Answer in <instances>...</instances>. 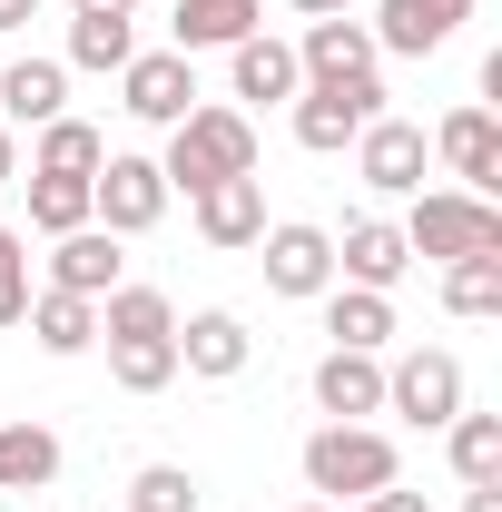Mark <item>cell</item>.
Wrapping results in <instances>:
<instances>
[{
	"mask_svg": "<svg viewBox=\"0 0 502 512\" xmlns=\"http://www.w3.org/2000/svg\"><path fill=\"white\" fill-rule=\"evenodd\" d=\"M158 178H168V197H197V188H217V178H256V119H247V109H207V99H197L188 119L168 128Z\"/></svg>",
	"mask_w": 502,
	"mask_h": 512,
	"instance_id": "obj_1",
	"label": "cell"
},
{
	"mask_svg": "<svg viewBox=\"0 0 502 512\" xmlns=\"http://www.w3.org/2000/svg\"><path fill=\"white\" fill-rule=\"evenodd\" d=\"M384 483H404L394 434H375V424H315L306 434V493L365 503V493H384Z\"/></svg>",
	"mask_w": 502,
	"mask_h": 512,
	"instance_id": "obj_2",
	"label": "cell"
},
{
	"mask_svg": "<svg viewBox=\"0 0 502 512\" xmlns=\"http://www.w3.org/2000/svg\"><path fill=\"white\" fill-rule=\"evenodd\" d=\"M404 247L453 266V256H502V207L473 188H414V217H404Z\"/></svg>",
	"mask_w": 502,
	"mask_h": 512,
	"instance_id": "obj_3",
	"label": "cell"
},
{
	"mask_svg": "<svg viewBox=\"0 0 502 512\" xmlns=\"http://www.w3.org/2000/svg\"><path fill=\"white\" fill-rule=\"evenodd\" d=\"M296 69H306V89H345V99H375L384 109V50H375V30H365L355 10H345V20H306Z\"/></svg>",
	"mask_w": 502,
	"mask_h": 512,
	"instance_id": "obj_4",
	"label": "cell"
},
{
	"mask_svg": "<svg viewBox=\"0 0 502 512\" xmlns=\"http://www.w3.org/2000/svg\"><path fill=\"white\" fill-rule=\"evenodd\" d=\"M384 414H404V424L443 434V424L463 414V355H443V345L394 355V365H384Z\"/></svg>",
	"mask_w": 502,
	"mask_h": 512,
	"instance_id": "obj_5",
	"label": "cell"
},
{
	"mask_svg": "<svg viewBox=\"0 0 502 512\" xmlns=\"http://www.w3.org/2000/svg\"><path fill=\"white\" fill-rule=\"evenodd\" d=\"M89 217H99L109 237H148V227L168 217V178H158V158H128V148H109V168L89 178Z\"/></svg>",
	"mask_w": 502,
	"mask_h": 512,
	"instance_id": "obj_6",
	"label": "cell"
},
{
	"mask_svg": "<svg viewBox=\"0 0 502 512\" xmlns=\"http://www.w3.org/2000/svg\"><path fill=\"white\" fill-rule=\"evenodd\" d=\"M424 168H434V138H424L414 119H365L355 128V178H365L375 197H414Z\"/></svg>",
	"mask_w": 502,
	"mask_h": 512,
	"instance_id": "obj_7",
	"label": "cell"
},
{
	"mask_svg": "<svg viewBox=\"0 0 502 512\" xmlns=\"http://www.w3.org/2000/svg\"><path fill=\"white\" fill-rule=\"evenodd\" d=\"M119 109L148 128H178L197 109V60L188 50H138V60L119 69Z\"/></svg>",
	"mask_w": 502,
	"mask_h": 512,
	"instance_id": "obj_8",
	"label": "cell"
},
{
	"mask_svg": "<svg viewBox=\"0 0 502 512\" xmlns=\"http://www.w3.org/2000/svg\"><path fill=\"white\" fill-rule=\"evenodd\" d=\"M256 247H266V286H276V296H325V286H335V227L276 217Z\"/></svg>",
	"mask_w": 502,
	"mask_h": 512,
	"instance_id": "obj_9",
	"label": "cell"
},
{
	"mask_svg": "<svg viewBox=\"0 0 502 512\" xmlns=\"http://www.w3.org/2000/svg\"><path fill=\"white\" fill-rule=\"evenodd\" d=\"M463 20H473V0H375V20H365V30H375L384 60H434Z\"/></svg>",
	"mask_w": 502,
	"mask_h": 512,
	"instance_id": "obj_10",
	"label": "cell"
},
{
	"mask_svg": "<svg viewBox=\"0 0 502 512\" xmlns=\"http://www.w3.org/2000/svg\"><path fill=\"white\" fill-rule=\"evenodd\" d=\"M404 266H414V247H404V227H394V217H345V237H335V276H345V286L394 296V286H404Z\"/></svg>",
	"mask_w": 502,
	"mask_h": 512,
	"instance_id": "obj_11",
	"label": "cell"
},
{
	"mask_svg": "<svg viewBox=\"0 0 502 512\" xmlns=\"http://www.w3.org/2000/svg\"><path fill=\"white\" fill-rule=\"evenodd\" d=\"M247 365H256V335H247V316H227V306H197V316L178 325V375L227 384V375H247Z\"/></svg>",
	"mask_w": 502,
	"mask_h": 512,
	"instance_id": "obj_12",
	"label": "cell"
},
{
	"mask_svg": "<svg viewBox=\"0 0 502 512\" xmlns=\"http://www.w3.org/2000/svg\"><path fill=\"white\" fill-rule=\"evenodd\" d=\"M188 217H197V237L217 256H237L266 237V178H217V188H197L188 197Z\"/></svg>",
	"mask_w": 502,
	"mask_h": 512,
	"instance_id": "obj_13",
	"label": "cell"
},
{
	"mask_svg": "<svg viewBox=\"0 0 502 512\" xmlns=\"http://www.w3.org/2000/svg\"><path fill=\"white\" fill-rule=\"evenodd\" d=\"M434 158H443L473 197H493V188H502V128H493V109H483V99H473V109H453V119L434 128Z\"/></svg>",
	"mask_w": 502,
	"mask_h": 512,
	"instance_id": "obj_14",
	"label": "cell"
},
{
	"mask_svg": "<svg viewBox=\"0 0 502 512\" xmlns=\"http://www.w3.org/2000/svg\"><path fill=\"white\" fill-rule=\"evenodd\" d=\"M315 414H325V424H365V414H384V355L325 345V365H315Z\"/></svg>",
	"mask_w": 502,
	"mask_h": 512,
	"instance_id": "obj_15",
	"label": "cell"
},
{
	"mask_svg": "<svg viewBox=\"0 0 502 512\" xmlns=\"http://www.w3.org/2000/svg\"><path fill=\"white\" fill-rule=\"evenodd\" d=\"M227 89H237V99H256V109L296 99V89H306V69H296V40H266V30H247V40L227 50Z\"/></svg>",
	"mask_w": 502,
	"mask_h": 512,
	"instance_id": "obj_16",
	"label": "cell"
},
{
	"mask_svg": "<svg viewBox=\"0 0 502 512\" xmlns=\"http://www.w3.org/2000/svg\"><path fill=\"white\" fill-rule=\"evenodd\" d=\"M286 119H296V148L345 158V148H355V128L384 119V109H375V99H345V89H296V99H286Z\"/></svg>",
	"mask_w": 502,
	"mask_h": 512,
	"instance_id": "obj_17",
	"label": "cell"
},
{
	"mask_svg": "<svg viewBox=\"0 0 502 512\" xmlns=\"http://www.w3.org/2000/svg\"><path fill=\"white\" fill-rule=\"evenodd\" d=\"M50 286L99 306V296L119 286V237H109V227H69V237H50Z\"/></svg>",
	"mask_w": 502,
	"mask_h": 512,
	"instance_id": "obj_18",
	"label": "cell"
},
{
	"mask_svg": "<svg viewBox=\"0 0 502 512\" xmlns=\"http://www.w3.org/2000/svg\"><path fill=\"white\" fill-rule=\"evenodd\" d=\"M69 119V69L60 60H10L0 69V128H50Z\"/></svg>",
	"mask_w": 502,
	"mask_h": 512,
	"instance_id": "obj_19",
	"label": "cell"
},
{
	"mask_svg": "<svg viewBox=\"0 0 502 512\" xmlns=\"http://www.w3.org/2000/svg\"><path fill=\"white\" fill-rule=\"evenodd\" d=\"M325 335L345 355H384L394 345V296H375V286H325Z\"/></svg>",
	"mask_w": 502,
	"mask_h": 512,
	"instance_id": "obj_20",
	"label": "cell"
},
{
	"mask_svg": "<svg viewBox=\"0 0 502 512\" xmlns=\"http://www.w3.org/2000/svg\"><path fill=\"white\" fill-rule=\"evenodd\" d=\"M30 335H40V355H89V345H99V306H89V296H60V286H40V296H30Z\"/></svg>",
	"mask_w": 502,
	"mask_h": 512,
	"instance_id": "obj_21",
	"label": "cell"
},
{
	"mask_svg": "<svg viewBox=\"0 0 502 512\" xmlns=\"http://www.w3.org/2000/svg\"><path fill=\"white\" fill-rule=\"evenodd\" d=\"M60 483V434L50 424H0V493H50Z\"/></svg>",
	"mask_w": 502,
	"mask_h": 512,
	"instance_id": "obj_22",
	"label": "cell"
},
{
	"mask_svg": "<svg viewBox=\"0 0 502 512\" xmlns=\"http://www.w3.org/2000/svg\"><path fill=\"white\" fill-rule=\"evenodd\" d=\"M99 168H109V138L89 119H50L30 148V178H99Z\"/></svg>",
	"mask_w": 502,
	"mask_h": 512,
	"instance_id": "obj_23",
	"label": "cell"
},
{
	"mask_svg": "<svg viewBox=\"0 0 502 512\" xmlns=\"http://www.w3.org/2000/svg\"><path fill=\"white\" fill-rule=\"evenodd\" d=\"M256 30V0H178V40H168V50H237V40H247Z\"/></svg>",
	"mask_w": 502,
	"mask_h": 512,
	"instance_id": "obj_24",
	"label": "cell"
},
{
	"mask_svg": "<svg viewBox=\"0 0 502 512\" xmlns=\"http://www.w3.org/2000/svg\"><path fill=\"white\" fill-rule=\"evenodd\" d=\"M109 375H119V394H168L178 384V335H119Z\"/></svg>",
	"mask_w": 502,
	"mask_h": 512,
	"instance_id": "obj_25",
	"label": "cell"
},
{
	"mask_svg": "<svg viewBox=\"0 0 502 512\" xmlns=\"http://www.w3.org/2000/svg\"><path fill=\"white\" fill-rule=\"evenodd\" d=\"M443 453H453V483H502V414H453Z\"/></svg>",
	"mask_w": 502,
	"mask_h": 512,
	"instance_id": "obj_26",
	"label": "cell"
},
{
	"mask_svg": "<svg viewBox=\"0 0 502 512\" xmlns=\"http://www.w3.org/2000/svg\"><path fill=\"white\" fill-rule=\"evenodd\" d=\"M99 335L119 345V335H178V306L158 296V286H109L99 296Z\"/></svg>",
	"mask_w": 502,
	"mask_h": 512,
	"instance_id": "obj_27",
	"label": "cell"
},
{
	"mask_svg": "<svg viewBox=\"0 0 502 512\" xmlns=\"http://www.w3.org/2000/svg\"><path fill=\"white\" fill-rule=\"evenodd\" d=\"M443 306L463 325L502 316V256H453V266H443Z\"/></svg>",
	"mask_w": 502,
	"mask_h": 512,
	"instance_id": "obj_28",
	"label": "cell"
},
{
	"mask_svg": "<svg viewBox=\"0 0 502 512\" xmlns=\"http://www.w3.org/2000/svg\"><path fill=\"white\" fill-rule=\"evenodd\" d=\"M207 493H197V473L188 463H138L128 473V512H197Z\"/></svg>",
	"mask_w": 502,
	"mask_h": 512,
	"instance_id": "obj_29",
	"label": "cell"
},
{
	"mask_svg": "<svg viewBox=\"0 0 502 512\" xmlns=\"http://www.w3.org/2000/svg\"><path fill=\"white\" fill-rule=\"evenodd\" d=\"M30 227H40V237L99 227V217H89V178H30Z\"/></svg>",
	"mask_w": 502,
	"mask_h": 512,
	"instance_id": "obj_30",
	"label": "cell"
},
{
	"mask_svg": "<svg viewBox=\"0 0 502 512\" xmlns=\"http://www.w3.org/2000/svg\"><path fill=\"white\" fill-rule=\"evenodd\" d=\"M138 60V30L128 20H69V60L60 69H128Z\"/></svg>",
	"mask_w": 502,
	"mask_h": 512,
	"instance_id": "obj_31",
	"label": "cell"
},
{
	"mask_svg": "<svg viewBox=\"0 0 502 512\" xmlns=\"http://www.w3.org/2000/svg\"><path fill=\"white\" fill-rule=\"evenodd\" d=\"M30 316V247H20V227H0V325Z\"/></svg>",
	"mask_w": 502,
	"mask_h": 512,
	"instance_id": "obj_32",
	"label": "cell"
},
{
	"mask_svg": "<svg viewBox=\"0 0 502 512\" xmlns=\"http://www.w3.org/2000/svg\"><path fill=\"white\" fill-rule=\"evenodd\" d=\"M355 512H424V493H404V483H384V493H365Z\"/></svg>",
	"mask_w": 502,
	"mask_h": 512,
	"instance_id": "obj_33",
	"label": "cell"
},
{
	"mask_svg": "<svg viewBox=\"0 0 502 512\" xmlns=\"http://www.w3.org/2000/svg\"><path fill=\"white\" fill-rule=\"evenodd\" d=\"M69 20H138V0H69Z\"/></svg>",
	"mask_w": 502,
	"mask_h": 512,
	"instance_id": "obj_34",
	"label": "cell"
},
{
	"mask_svg": "<svg viewBox=\"0 0 502 512\" xmlns=\"http://www.w3.org/2000/svg\"><path fill=\"white\" fill-rule=\"evenodd\" d=\"M463 512H502V483H463Z\"/></svg>",
	"mask_w": 502,
	"mask_h": 512,
	"instance_id": "obj_35",
	"label": "cell"
},
{
	"mask_svg": "<svg viewBox=\"0 0 502 512\" xmlns=\"http://www.w3.org/2000/svg\"><path fill=\"white\" fill-rule=\"evenodd\" d=\"M20 178V128H0V188Z\"/></svg>",
	"mask_w": 502,
	"mask_h": 512,
	"instance_id": "obj_36",
	"label": "cell"
},
{
	"mask_svg": "<svg viewBox=\"0 0 502 512\" xmlns=\"http://www.w3.org/2000/svg\"><path fill=\"white\" fill-rule=\"evenodd\" d=\"M40 20V0H0V30H30Z\"/></svg>",
	"mask_w": 502,
	"mask_h": 512,
	"instance_id": "obj_37",
	"label": "cell"
},
{
	"mask_svg": "<svg viewBox=\"0 0 502 512\" xmlns=\"http://www.w3.org/2000/svg\"><path fill=\"white\" fill-rule=\"evenodd\" d=\"M286 10H306V20H345L355 0H286Z\"/></svg>",
	"mask_w": 502,
	"mask_h": 512,
	"instance_id": "obj_38",
	"label": "cell"
},
{
	"mask_svg": "<svg viewBox=\"0 0 502 512\" xmlns=\"http://www.w3.org/2000/svg\"><path fill=\"white\" fill-rule=\"evenodd\" d=\"M296 512H335V503H296Z\"/></svg>",
	"mask_w": 502,
	"mask_h": 512,
	"instance_id": "obj_39",
	"label": "cell"
}]
</instances>
